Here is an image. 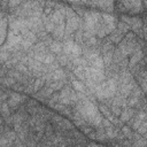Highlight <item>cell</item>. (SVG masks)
Listing matches in <instances>:
<instances>
[{"label":"cell","mask_w":147,"mask_h":147,"mask_svg":"<svg viewBox=\"0 0 147 147\" xmlns=\"http://www.w3.org/2000/svg\"><path fill=\"white\" fill-rule=\"evenodd\" d=\"M72 86H74V90L77 91V92H83L84 91V85L83 83L78 82V80H72Z\"/></svg>","instance_id":"52a82bcc"},{"label":"cell","mask_w":147,"mask_h":147,"mask_svg":"<svg viewBox=\"0 0 147 147\" xmlns=\"http://www.w3.org/2000/svg\"><path fill=\"white\" fill-rule=\"evenodd\" d=\"M49 48H51V51L54 52V53H60V52L63 49V46H62L59 41H54V42H51Z\"/></svg>","instance_id":"7a4b0ae2"},{"label":"cell","mask_w":147,"mask_h":147,"mask_svg":"<svg viewBox=\"0 0 147 147\" xmlns=\"http://www.w3.org/2000/svg\"><path fill=\"white\" fill-rule=\"evenodd\" d=\"M132 114H133V110L132 109H127V110H125L124 113H123V115H122V121H127L131 116H132Z\"/></svg>","instance_id":"30bf717a"},{"label":"cell","mask_w":147,"mask_h":147,"mask_svg":"<svg viewBox=\"0 0 147 147\" xmlns=\"http://www.w3.org/2000/svg\"><path fill=\"white\" fill-rule=\"evenodd\" d=\"M63 51L65 54L70 55L71 57H79V55H82V48L79 46H77L76 44H74V41L68 40L64 42L63 45Z\"/></svg>","instance_id":"6da1fadb"},{"label":"cell","mask_w":147,"mask_h":147,"mask_svg":"<svg viewBox=\"0 0 147 147\" xmlns=\"http://www.w3.org/2000/svg\"><path fill=\"white\" fill-rule=\"evenodd\" d=\"M113 113H114L115 115H119V114H121V108L115 105V106L113 107Z\"/></svg>","instance_id":"e0dca14e"},{"label":"cell","mask_w":147,"mask_h":147,"mask_svg":"<svg viewBox=\"0 0 147 147\" xmlns=\"http://www.w3.org/2000/svg\"><path fill=\"white\" fill-rule=\"evenodd\" d=\"M70 1H78V0H70Z\"/></svg>","instance_id":"ac0fdd59"},{"label":"cell","mask_w":147,"mask_h":147,"mask_svg":"<svg viewBox=\"0 0 147 147\" xmlns=\"http://www.w3.org/2000/svg\"><path fill=\"white\" fill-rule=\"evenodd\" d=\"M142 59V52L139 49V52H137L132 57H131V61H130V65H134L137 62H139L140 60Z\"/></svg>","instance_id":"277c9868"},{"label":"cell","mask_w":147,"mask_h":147,"mask_svg":"<svg viewBox=\"0 0 147 147\" xmlns=\"http://www.w3.org/2000/svg\"><path fill=\"white\" fill-rule=\"evenodd\" d=\"M100 110H101V113H102L106 117H109V116H110V110H109L106 106H100Z\"/></svg>","instance_id":"5bb4252c"},{"label":"cell","mask_w":147,"mask_h":147,"mask_svg":"<svg viewBox=\"0 0 147 147\" xmlns=\"http://www.w3.org/2000/svg\"><path fill=\"white\" fill-rule=\"evenodd\" d=\"M103 59L101 57H96L94 61L91 62V65L94 67V68H98V69H103Z\"/></svg>","instance_id":"5b68a950"},{"label":"cell","mask_w":147,"mask_h":147,"mask_svg":"<svg viewBox=\"0 0 147 147\" xmlns=\"http://www.w3.org/2000/svg\"><path fill=\"white\" fill-rule=\"evenodd\" d=\"M111 57H113V53L110 52V51H108L107 53H106V55H105V57H103V62H105V64H110V61H111Z\"/></svg>","instance_id":"8fae6325"},{"label":"cell","mask_w":147,"mask_h":147,"mask_svg":"<svg viewBox=\"0 0 147 147\" xmlns=\"http://www.w3.org/2000/svg\"><path fill=\"white\" fill-rule=\"evenodd\" d=\"M21 99H22V98H21L18 94H13V95L10 96L9 101H8V106H10V107H15L16 105H18V102H20Z\"/></svg>","instance_id":"3957f363"},{"label":"cell","mask_w":147,"mask_h":147,"mask_svg":"<svg viewBox=\"0 0 147 147\" xmlns=\"http://www.w3.org/2000/svg\"><path fill=\"white\" fill-rule=\"evenodd\" d=\"M44 82H45V78H38V79L34 82V84H33V90H34V91L39 90V88L44 85Z\"/></svg>","instance_id":"9c48e42d"},{"label":"cell","mask_w":147,"mask_h":147,"mask_svg":"<svg viewBox=\"0 0 147 147\" xmlns=\"http://www.w3.org/2000/svg\"><path fill=\"white\" fill-rule=\"evenodd\" d=\"M121 36H122V32L117 30L116 32H114V33L110 36V40H111L113 42H118V41L121 40V38H122Z\"/></svg>","instance_id":"ba28073f"},{"label":"cell","mask_w":147,"mask_h":147,"mask_svg":"<svg viewBox=\"0 0 147 147\" xmlns=\"http://www.w3.org/2000/svg\"><path fill=\"white\" fill-rule=\"evenodd\" d=\"M53 61H54V56L48 54V55H46V56H45V59H44L42 63H45V64H51Z\"/></svg>","instance_id":"4fadbf2b"},{"label":"cell","mask_w":147,"mask_h":147,"mask_svg":"<svg viewBox=\"0 0 147 147\" xmlns=\"http://www.w3.org/2000/svg\"><path fill=\"white\" fill-rule=\"evenodd\" d=\"M52 77H53V79H54V80H59V79H62V78H64V77H65V74H64L62 70H60V69H56V70L53 72Z\"/></svg>","instance_id":"8992f818"},{"label":"cell","mask_w":147,"mask_h":147,"mask_svg":"<svg viewBox=\"0 0 147 147\" xmlns=\"http://www.w3.org/2000/svg\"><path fill=\"white\" fill-rule=\"evenodd\" d=\"M55 23H53L52 21H49V22H46V31H48V32H52V31H54L55 29Z\"/></svg>","instance_id":"7c38bea8"},{"label":"cell","mask_w":147,"mask_h":147,"mask_svg":"<svg viewBox=\"0 0 147 147\" xmlns=\"http://www.w3.org/2000/svg\"><path fill=\"white\" fill-rule=\"evenodd\" d=\"M63 86V83H53V84H51V87L53 88V90H59V88H61Z\"/></svg>","instance_id":"9a60e30c"},{"label":"cell","mask_w":147,"mask_h":147,"mask_svg":"<svg viewBox=\"0 0 147 147\" xmlns=\"http://www.w3.org/2000/svg\"><path fill=\"white\" fill-rule=\"evenodd\" d=\"M59 61H60V63L61 64H65L67 63V56L65 55H61V56H59Z\"/></svg>","instance_id":"2e32d148"}]
</instances>
